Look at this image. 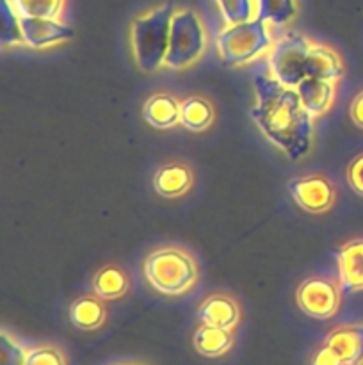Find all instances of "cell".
<instances>
[{
	"label": "cell",
	"instance_id": "44dd1931",
	"mask_svg": "<svg viewBox=\"0 0 363 365\" xmlns=\"http://www.w3.org/2000/svg\"><path fill=\"white\" fill-rule=\"evenodd\" d=\"M298 14L295 0H256V18L265 24L287 25Z\"/></svg>",
	"mask_w": 363,
	"mask_h": 365
},
{
	"label": "cell",
	"instance_id": "ffe728a7",
	"mask_svg": "<svg viewBox=\"0 0 363 365\" xmlns=\"http://www.w3.org/2000/svg\"><path fill=\"white\" fill-rule=\"evenodd\" d=\"M128 287L127 273L117 266H103L93 277V291L102 299H120L127 294Z\"/></svg>",
	"mask_w": 363,
	"mask_h": 365
},
{
	"label": "cell",
	"instance_id": "d6986e66",
	"mask_svg": "<svg viewBox=\"0 0 363 365\" xmlns=\"http://www.w3.org/2000/svg\"><path fill=\"white\" fill-rule=\"evenodd\" d=\"M192 342H194L196 351L201 353L203 356L214 359V356L224 355L231 348V344H233V335H231V330L201 324L196 330Z\"/></svg>",
	"mask_w": 363,
	"mask_h": 365
},
{
	"label": "cell",
	"instance_id": "7402d4cb",
	"mask_svg": "<svg viewBox=\"0 0 363 365\" xmlns=\"http://www.w3.org/2000/svg\"><path fill=\"white\" fill-rule=\"evenodd\" d=\"M0 20H2V27H0V43L4 48L7 46L25 45L23 31H21V16L14 9L11 0H2V11H0Z\"/></svg>",
	"mask_w": 363,
	"mask_h": 365
},
{
	"label": "cell",
	"instance_id": "6da1fadb",
	"mask_svg": "<svg viewBox=\"0 0 363 365\" xmlns=\"http://www.w3.org/2000/svg\"><path fill=\"white\" fill-rule=\"evenodd\" d=\"M256 103L249 116L273 145L290 160H301L313 139V116L305 109L295 88L278 82L269 71H255Z\"/></svg>",
	"mask_w": 363,
	"mask_h": 365
},
{
	"label": "cell",
	"instance_id": "d4e9b609",
	"mask_svg": "<svg viewBox=\"0 0 363 365\" xmlns=\"http://www.w3.org/2000/svg\"><path fill=\"white\" fill-rule=\"evenodd\" d=\"M27 355L23 346L18 344L13 337L2 330L0 334V365H25Z\"/></svg>",
	"mask_w": 363,
	"mask_h": 365
},
{
	"label": "cell",
	"instance_id": "9a60e30c",
	"mask_svg": "<svg viewBox=\"0 0 363 365\" xmlns=\"http://www.w3.org/2000/svg\"><path fill=\"white\" fill-rule=\"evenodd\" d=\"M180 107L177 96L169 93H153L142 106V118L153 128H173L180 125Z\"/></svg>",
	"mask_w": 363,
	"mask_h": 365
},
{
	"label": "cell",
	"instance_id": "30bf717a",
	"mask_svg": "<svg viewBox=\"0 0 363 365\" xmlns=\"http://www.w3.org/2000/svg\"><path fill=\"white\" fill-rule=\"evenodd\" d=\"M324 346L338 356L342 365H359L363 362V324L335 328Z\"/></svg>",
	"mask_w": 363,
	"mask_h": 365
},
{
	"label": "cell",
	"instance_id": "484cf974",
	"mask_svg": "<svg viewBox=\"0 0 363 365\" xmlns=\"http://www.w3.org/2000/svg\"><path fill=\"white\" fill-rule=\"evenodd\" d=\"M25 365H66L63 353L52 346H41L28 351Z\"/></svg>",
	"mask_w": 363,
	"mask_h": 365
},
{
	"label": "cell",
	"instance_id": "cb8c5ba5",
	"mask_svg": "<svg viewBox=\"0 0 363 365\" xmlns=\"http://www.w3.org/2000/svg\"><path fill=\"white\" fill-rule=\"evenodd\" d=\"M228 25L249 21L255 16V0H216Z\"/></svg>",
	"mask_w": 363,
	"mask_h": 365
},
{
	"label": "cell",
	"instance_id": "7c38bea8",
	"mask_svg": "<svg viewBox=\"0 0 363 365\" xmlns=\"http://www.w3.org/2000/svg\"><path fill=\"white\" fill-rule=\"evenodd\" d=\"M198 319L206 327L233 330L241 321V309L228 294H210L198 309Z\"/></svg>",
	"mask_w": 363,
	"mask_h": 365
},
{
	"label": "cell",
	"instance_id": "3957f363",
	"mask_svg": "<svg viewBox=\"0 0 363 365\" xmlns=\"http://www.w3.org/2000/svg\"><path fill=\"white\" fill-rule=\"evenodd\" d=\"M142 274L149 287L162 296H184L199 280L196 260L178 246H164L149 253L142 262Z\"/></svg>",
	"mask_w": 363,
	"mask_h": 365
},
{
	"label": "cell",
	"instance_id": "603a6c76",
	"mask_svg": "<svg viewBox=\"0 0 363 365\" xmlns=\"http://www.w3.org/2000/svg\"><path fill=\"white\" fill-rule=\"evenodd\" d=\"M21 18H59L66 0H11Z\"/></svg>",
	"mask_w": 363,
	"mask_h": 365
},
{
	"label": "cell",
	"instance_id": "ba28073f",
	"mask_svg": "<svg viewBox=\"0 0 363 365\" xmlns=\"http://www.w3.org/2000/svg\"><path fill=\"white\" fill-rule=\"evenodd\" d=\"M288 192L298 207L310 214L327 212L335 205V198H337L331 182L320 175L292 178L288 182Z\"/></svg>",
	"mask_w": 363,
	"mask_h": 365
},
{
	"label": "cell",
	"instance_id": "9c48e42d",
	"mask_svg": "<svg viewBox=\"0 0 363 365\" xmlns=\"http://www.w3.org/2000/svg\"><path fill=\"white\" fill-rule=\"evenodd\" d=\"M21 31H23L25 45L31 48L43 50L50 46L60 45L73 38V29L63 24L59 18H21Z\"/></svg>",
	"mask_w": 363,
	"mask_h": 365
},
{
	"label": "cell",
	"instance_id": "8fae6325",
	"mask_svg": "<svg viewBox=\"0 0 363 365\" xmlns=\"http://www.w3.org/2000/svg\"><path fill=\"white\" fill-rule=\"evenodd\" d=\"M337 266L344 291H363V239H352L338 250Z\"/></svg>",
	"mask_w": 363,
	"mask_h": 365
},
{
	"label": "cell",
	"instance_id": "ac0fdd59",
	"mask_svg": "<svg viewBox=\"0 0 363 365\" xmlns=\"http://www.w3.org/2000/svg\"><path fill=\"white\" fill-rule=\"evenodd\" d=\"M70 319L75 328L84 331L96 330L105 321V305L98 296H82L71 305Z\"/></svg>",
	"mask_w": 363,
	"mask_h": 365
},
{
	"label": "cell",
	"instance_id": "8992f818",
	"mask_svg": "<svg viewBox=\"0 0 363 365\" xmlns=\"http://www.w3.org/2000/svg\"><path fill=\"white\" fill-rule=\"evenodd\" d=\"M312 39L295 31H288L273 43L267 56L269 73L288 88H298L308 77V57Z\"/></svg>",
	"mask_w": 363,
	"mask_h": 365
},
{
	"label": "cell",
	"instance_id": "f546056e",
	"mask_svg": "<svg viewBox=\"0 0 363 365\" xmlns=\"http://www.w3.org/2000/svg\"><path fill=\"white\" fill-rule=\"evenodd\" d=\"M359 365H363V362H362V364H359Z\"/></svg>",
	"mask_w": 363,
	"mask_h": 365
},
{
	"label": "cell",
	"instance_id": "7a4b0ae2",
	"mask_svg": "<svg viewBox=\"0 0 363 365\" xmlns=\"http://www.w3.org/2000/svg\"><path fill=\"white\" fill-rule=\"evenodd\" d=\"M174 11L173 4H162L130 24L132 53L137 68L144 73H153L164 66Z\"/></svg>",
	"mask_w": 363,
	"mask_h": 365
},
{
	"label": "cell",
	"instance_id": "f1b7e54d",
	"mask_svg": "<svg viewBox=\"0 0 363 365\" xmlns=\"http://www.w3.org/2000/svg\"><path fill=\"white\" fill-rule=\"evenodd\" d=\"M312 365H342V362L327 346H322V348L315 353V356H313Z\"/></svg>",
	"mask_w": 363,
	"mask_h": 365
},
{
	"label": "cell",
	"instance_id": "52a82bcc",
	"mask_svg": "<svg viewBox=\"0 0 363 365\" xmlns=\"http://www.w3.org/2000/svg\"><path fill=\"white\" fill-rule=\"evenodd\" d=\"M295 302L306 316L313 319H330L340 307V291L333 282L312 277L301 282L295 292Z\"/></svg>",
	"mask_w": 363,
	"mask_h": 365
},
{
	"label": "cell",
	"instance_id": "4fadbf2b",
	"mask_svg": "<svg viewBox=\"0 0 363 365\" xmlns=\"http://www.w3.org/2000/svg\"><path fill=\"white\" fill-rule=\"evenodd\" d=\"M194 184V175L187 164H162L153 175V189L162 198H180L187 195Z\"/></svg>",
	"mask_w": 363,
	"mask_h": 365
},
{
	"label": "cell",
	"instance_id": "5b68a950",
	"mask_svg": "<svg viewBox=\"0 0 363 365\" xmlns=\"http://www.w3.org/2000/svg\"><path fill=\"white\" fill-rule=\"evenodd\" d=\"M206 50V29L192 9H177L171 20L169 48L164 66L185 70L198 63Z\"/></svg>",
	"mask_w": 363,
	"mask_h": 365
},
{
	"label": "cell",
	"instance_id": "e0dca14e",
	"mask_svg": "<svg viewBox=\"0 0 363 365\" xmlns=\"http://www.w3.org/2000/svg\"><path fill=\"white\" fill-rule=\"evenodd\" d=\"M216 120V109L205 96L192 95L182 102L180 125L191 132H205Z\"/></svg>",
	"mask_w": 363,
	"mask_h": 365
},
{
	"label": "cell",
	"instance_id": "2e32d148",
	"mask_svg": "<svg viewBox=\"0 0 363 365\" xmlns=\"http://www.w3.org/2000/svg\"><path fill=\"white\" fill-rule=\"evenodd\" d=\"M345 75V64L340 53L330 45L312 43L308 57V77L326 78V81L340 82Z\"/></svg>",
	"mask_w": 363,
	"mask_h": 365
},
{
	"label": "cell",
	"instance_id": "4316f807",
	"mask_svg": "<svg viewBox=\"0 0 363 365\" xmlns=\"http://www.w3.org/2000/svg\"><path fill=\"white\" fill-rule=\"evenodd\" d=\"M345 177H347L349 187L358 196H363V153H359L349 163Z\"/></svg>",
	"mask_w": 363,
	"mask_h": 365
},
{
	"label": "cell",
	"instance_id": "83f0119b",
	"mask_svg": "<svg viewBox=\"0 0 363 365\" xmlns=\"http://www.w3.org/2000/svg\"><path fill=\"white\" fill-rule=\"evenodd\" d=\"M349 116L356 127L363 128V89L352 98L351 106H349Z\"/></svg>",
	"mask_w": 363,
	"mask_h": 365
},
{
	"label": "cell",
	"instance_id": "277c9868",
	"mask_svg": "<svg viewBox=\"0 0 363 365\" xmlns=\"http://www.w3.org/2000/svg\"><path fill=\"white\" fill-rule=\"evenodd\" d=\"M273 43L267 24L260 18L228 25L226 29L219 32L216 39L221 63L228 68H237L253 63L262 53L269 52Z\"/></svg>",
	"mask_w": 363,
	"mask_h": 365
},
{
	"label": "cell",
	"instance_id": "5bb4252c",
	"mask_svg": "<svg viewBox=\"0 0 363 365\" xmlns=\"http://www.w3.org/2000/svg\"><path fill=\"white\" fill-rule=\"evenodd\" d=\"M295 89L305 109L315 118L331 109L337 95V82L319 77H306Z\"/></svg>",
	"mask_w": 363,
	"mask_h": 365
}]
</instances>
